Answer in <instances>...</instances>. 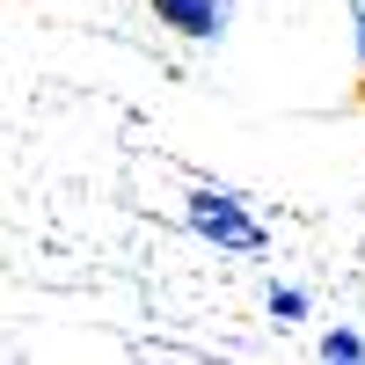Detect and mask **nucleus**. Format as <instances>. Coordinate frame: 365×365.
Returning a JSON list of instances; mask_svg holds the SVG:
<instances>
[{
  "label": "nucleus",
  "mask_w": 365,
  "mask_h": 365,
  "mask_svg": "<svg viewBox=\"0 0 365 365\" xmlns=\"http://www.w3.org/2000/svg\"><path fill=\"white\" fill-rule=\"evenodd\" d=\"M182 227H190L197 241H212V249H227V256H270V234L256 220V205L241 190H220V182H190Z\"/></svg>",
  "instance_id": "obj_1"
},
{
  "label": "nucleus",
  "mask_w": 365,
  "mask_h": 365,
  "mask_svg": "<svg viewBox=\"0 0 365 365\" xmlns=\"http://www.w3.org/2000/svg\"><path fill=\"white\" fill-rule=\"evenodd\" d=\"M146 8H154V22L175 29L182 44H220V37H227L234 0H146Z\"/></svg>",
  "instance_id": "obj_2"
},
{
  "label": "nucleus",
  "mask_w": 365,
  "mask_h": 365,
  "mask_svg": "<svg viewBox=\"0 0 365 365\" xmlns=\"http://www.w3.org/2000/svg\"><path fill=\"white\" fill-rule=\"evenodd\" d=\"M329 365H358L365 358V336H358V329H322V344H314Z\"/></svg>",
  "instance_id": "obj_3"
},
{
  "label": "nucleus",
  "mask_w": 365,
  "mask_h": 365,
  "mask_svg": "<svg viewBox=\"0 0 365 365\" xmlns=\"http://www.w3.org/2000/svg\"><path fill=\"white\" fill-rule=\"evenodd\" d=\"M263 307H270V322H307V307H314V299L307 292H299V285H270V299H263Z\"/></svg>",
  "instance_id": "obj_4"
}]
</instances>
